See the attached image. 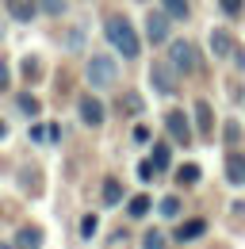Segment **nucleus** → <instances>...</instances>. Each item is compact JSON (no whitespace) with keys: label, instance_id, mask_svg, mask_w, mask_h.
<instances>
[{"label":"nucleus","instance_id":"obj_1","mask_svg":"<svg viewBox=\"0 0 245 249\" xmlns=\"http://www.w3.org/2000/svg\"><path fill=\"white\" fill-rule=\"evenodd\" d=\"M104 35H107V42L119 50L122 58H138L142 42H138V31L130 27V19H122V16H111V19L104 23Z\"/></svg>","mask_w":245,"mask_h":249},{"label":"nucleus","instance_id":"obj_2","mask_svg":"<svg viewBox=\"0 0 245 249\" xmlns=\"http://www.w3.org/2000/svg\"><path fill=\"white\" fill-rule=\"evenodd\" d=\"M115 81H119V65H115V58H107V54H92L88 85H92V89H111Z\"/></svg>","mask_w":245,"mask_h":249},{"label":"nucleus","instance_id":"obj_3","mask_svg":"<svg viewBox=\"0 0 245 249\" xmlns=\"http://www.w3.org/2000/svg\"><path fill=\"white\" fill-rule=\"evenodd\" d=\"M169 65H173L176 73H195V46H192L188 38L169 42Z\"/></svg>","mask_w":245,"mask_h":249},{"label":"nucleus","instance_id":"obj_4","mask_svg":"<svg viewBox=\"0 0 245 249\" xmlns=\"http://www.w3.org/2000/svg\"><path fill=\"white\" fill-rule=\"evenodd\" d=\"M150 81H153V89H157L161 96L176 92V69H173L169 62H153L150 65Z\"/></svg>","mask_w":245,"mask_h":249},{"label":"nucleus","instance_id":"obj_5","mask_svg":"<svg viewBox=\"0 0 245 249\" xmlns=\"http://www.w3.org/2000/svg\"><path fill=\"white\" fill-rule=\"evenodd\" d=\"M146 38H150L153 46H161L169 38V12H150L146 16Z\"/></svg>","mask_w":245,"mask_h":249},{"label":"nucleus","instance_id":"obj_6","mask_svg":"<svg viewBox=\"0 0 245 249\" xmlns=\"http://www.w3.org/2000/svg\"><path fill=\"white\" fill-rule=\"evenodd\" d=\"M165 126H169V134H173L176 146H188V142H192V126H188V115H184V111H169V115H165Z\"/></svg>","mask_w":245,"mask_h":249},{"label":"nucleus","instance_id":"obj_7","mask_svg":"<svg viewBox=\"0 0 245 249\" xmlns=\"http://www.w3.org/2000/svg\"><path fill=\"white\" fill-rule=\"evenodd\" d=\"M77 107H81V119H85L88 126H100V123H104V104H100L96 96H81V104H77Z\"/></svg>","mask_w":245,"mask_h":249},{"label":"nucleus","instance_id":"obj_8","mask_svg":"<svg viewBox=\"0 0 245 249\" xmlns=\"http://www.w3.org/2000/svg\"><path fill=\"white\" fill-rule=\"evenodd\" d=\"M211 54H214V58H230V54H238L234 35H230V31H211Z\"/></svg>","mask_w":245,"mask_h":249},{"label":"nucleus","instance_id":"obj_9","mask_svg":"<svg viewBox=\"0 0 245 249\" xmlns=\"http://www.w3.org/2000/svg\"><path fill=\"white\" fill-rule=\"evenodd\" d=\"M226 180L230 184H245V154L234 150V154L226 157Z\"/></svg>","mask_w":245,"mask_h":249},{"label":"nucleus","instance_id":"obj_10","mask_svg":"<svg viewBox=\"0 0 245 249\" xmlns=\"http://www.w3.org/2000/svg\"><path fill=\"white\" fill-rule=\"evenodd\" d=\"M199 234H207V218H188L180 230H176V242H195Z\"/></svg>","mask_w":245,"mask_h":249},{"label":"nucleus","instance_id":"obj_11","mask_svg":"<svg viewBox=\"0 0 245 249\" xmlns=\"http://www.w3.org/2000/svg\"><path fill=\"white\" fill-rule=\"evenodd\" d=\"M8 12H12L19 23H31L35 12H38V4H35V0H8Z\"/></svg>","mask_w":245,"mask_h":249},{"label":"nucleus","instance_id":"obj_12","mask_svg":"<svg viewBox=\"0 0 245 249\" xmlns=\"http://www.w3.org/2000/svg\"><path fill=\"white\" fill-rule=\"evenodd\" d=\"M16 249H42V234H38L35 226H23V230L16 234Z\"/></svg>","mask_w":245,"mask_h":249},{"label":"nucleus","instance_id":"obj_13","mask_svg":"<svg viewBox=\"0 0 245 249\" xmlns=\"http://www.w3.org/2000/svg\"><path fill=\"white\" fill-rule=\"evenodd\" d=\"M195 119H199V134H203V138H211L214 130H211V104H207V100H199V104H195Z\"/></svg>","mask_w":245,"mask_h":249},{"label":"nucleus","instance_id":"obj_14","mask_svg":"<svg viewBox=\"0 0 245 249\" xmlns=\"http://www.w3.org/2000/svg\"><path fill=\"white\" fill-rule=\"evenodd\" d=\"M199 177H203V173H199V165H180V169H176V184H184V188H192Z\"/></svg>","mask_w":245,"mask_h":249},{"label":"nucleus","instance_id":"obj_15","mask_svg":"<svg viewBox=\"0 0 245 249\" xmlns=\"http://www.w3.org/2000/svg\"><path fill=\"white\" fill-rule=\"evenodd\" d=\"M165 4V12H169V19H188V0H161Z\"/></svg>","mask_w":245,"mask_h":249},{"label":"nucleus","instance_id":"obj_16","mask_svg":"<svg viewBox=\"0 0 245 249\" xmlns=\"http://www.w3.org/2000/svg\"><path fill=\"white\" fill-rule=\"evenodd\" d=\"M126 211H130V218H142V215H146V211H150V196H134Z\"/></svg>","mask_w":245,"mask_h":249},{"label":"nucleus","instance_id":"obj_17","mask_svg":"<svg viewBox=\"0 0 245 249\" xmlns=\"http://www.w3.org/2000/svg\"><path fill=\"white\" fill-rule=\"evenodd\" d=\"M157 211H161V215H165V218H176V215H180V199H176V196H165Z\"/></svg>","mask_w":245,"mask_h":249},{"label":"nucleus","instance_id":"obj_18","mask_svg":"<svg viewBox=\"0 0 245 249\" xmlns=\"http://www.w3.org/2000/svg\"><path fill=\"white\" fill-rule=\"evenodd\" d=\"M150 161H153V169H169V146H165V142H157Z\"/></svg>","mask_w":245,"mask_h":249},{"label":"nucleus","instance_id":"obj_19","mask_svg":"<svg viewBox=\"0 0 245 249\" xmlns=\"http://www.w3.org/2000/svg\"><path fill=\"white\" fill-rule=\"evenodd\" d=\"M119 199H122L119 180H107V184H104V203H119Z\"/></svg>","mask_w":245,"mask_h":249},{"label":"nucleus","instance_id":"obj_20","mask_svg":"<svg viewBox=\"0 0 245 249\" xmlns=\"http://www.w3.org/2000/svg\"><path fill=\"white\" fill-rule=\"evenodd\" d=\"M16 104H19V107H23V111H27V115H38V100H35V96H27V92H19V96H16Z\"/></svg>","mask_w":245,"mask_h":249},{"label":"nucleus","instance_id":"obj_21","mask_svg":"<svg viewBox=\"0 0 245 249\" xmlns=\"http://www.w3.org/2000/svg\"><path fill=\"white\" fill-rule=\"evenodd\" d=\"M142 249H165V234L150 230V234H146V242H142Z\"/></svg>","mask_w":245,"mask_h":249},{"label":"nucleus","instance_id":"obj_22","mask_svg":"<svg viewBox=\"0 0 245 249\" xmlns=\"http://www.w3.org/2000/svg\"><path fill=\"white\" fill-rule=\"evenodd\" d=\"M38 4H42L46 16H61V12H65V0H38Z\"/></svg>","mask_w":245,"mask_h":249},{"label":"nucleus","instance_id":"obj_23","mask_svg":"<svg viewBox=\"0 0 245 249\" xmlns=\"http://www.w3.org/2000/svg\"><path fill=\"white\" fill-rule=\"evenodd\" d=\"M122 107H126V111H134V115H142V96H122Z\"/></svg>","mask_w":245,"mask_h":249},{"label":"nucleus","instance_id":"obj_24","mask_svg":"<svg viewBox=\"0 0 245 249\" xmlns=\"http://www.w3.org/2000/svg\"><path fill=\"white\" fill-rule=\"evenodd\" d=\"M218 4H222L226 16H242V8H245V0H218Z\"/></svg>","mask_w":245,"mask_h":249},{"label":"nucleus","instance_id":"obj_25","mask_svg":"<svg viewBox=\"0 0 245 249\" xmlns=\"http://www.w3.org/2000/svg\"><path fill=\"white\" fill-rule=\"evenodd\" d=\"M238 138H242V126L230 119V123H226V142H230V146H238Z\"/></svg>","mask_w":245,"mask_h":249},{"label":"nucleus","instance_id":"obj_26","mask_svg":"<svg viewBox=\"0 0 245 249\" xmlns=\"http://www.w3.org/2000/svg\"><path fill=\"white\" fill-rule=\"evenodd\" d=\"M153 173H157L153 161H142V165H138V180H153Z\"/></svg>","mask_w":245,"mask_h":249},{"label":"nucleus","instance_id":"obj_27","mask_svg":"<svg viewBox=\"0 0 245 249\" xmlns=\"http://www.w3.org/2000/svg\"><path fill=\"white\" fill-rule=\"evenodd\" d=\"M81 234H85V238H92V234H96V218H92V215L81 218Z\"/></svg>","mask_w":245,"mask_h":249},{"label":"nucleus","instance_id":"obj_28","mask_svg":"<svg viewBox=\"0 0 245 249\" xmlns=\"http://www.w3.org/2000/svg\"><path fill=\"white\" fill-rule=\"evenodd\" d=\"M4 89H8V62L0 58V92H4Z\"/></svg>","mask_w":245,"mask_h":249},{"label":"nucleus","instance_id":"obj_29","mask_svg":"<svg viewBox=\"0 0 245 249\" xmlns=\"http://www.w3.org/2000/svg\"><path fill=\"white\" fill-rule=\"evenodd\" d=\"M134 142H150V130L146 126H134Z\"/></svg>","mask_w":245,"mask_h":249},{"label":"nucleus","instance_id":"obj_30","mask_svg":"<svg viewBox=\"0 0 245 249\" xmlns=\"http://www.w3.org/2000/svg\"><path fill=\"white\" fill-rule=\"evenodd\" d=\"M4 134H8V126H4V123H0V138H4Z\"/></svg>","mask_w":245,"mask_h":249},{"label":"nucleus","instance_id":"obj_31","mask_svg":"<svg viewBox=\"0 0 245 249\" xmlns=\"http://www.w3.org/2000/svg\"><path fill=\"white\" fill-rule=\"evenodd\" d=\"M0 249H16V246H4V242H0Z\"/></svg>","mask_w":245,"mask_h":249}]
</instances>
